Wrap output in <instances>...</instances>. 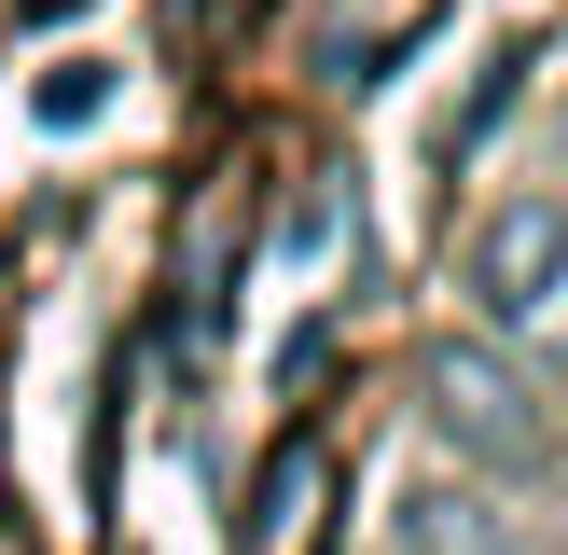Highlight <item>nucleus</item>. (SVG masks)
<instances>
[{
    "label": "nucleus",
    "instance_id": "1",
    "mask_svg": "<svg viewBox=\"0 0 568 555\" xmlns=\"http://www.w3.org/2000/svg\"><path fill=\"white\" fill-rule=\"evenodd\" d=\"M458 292H471L486 333H568V209H555V194L486 209L471 250H458Z\"/></svg>",
    "mask_w": 568,
    "mask_h": 555
},
{
    "label": "nucleus",
    "instance_id": "2",
    "mask_svg": "<svg viewBox=\"0 0 568 555\" xmlns=\"http://www.w3.org/2000/svg\"><path fill=\"white\" fill-rule=\"evenodd\" d=\"M416 389H430L444 444H471L486 472H541V458H555V416H541V389H527L499 347H430V361H416Z\"/></svg>",
    "mask_w": 568,
    "mask_h": 555
},
{
    "label": "nucleus",
    "instance_id": "3",
    "mask_svg": "<svg viewBox=\"0 0 568 555\" xmlns=\"http://www.w3.org/2000/svg\"><path fill=\"white\" fill-rule=\"evenodd\" d=\"M388 527H403V555H541V542H527L514 514H486L471 486H416V500H403Z\"/></svg>",
    "mask_w": 568,
    "mask_h": 555
},
{
    "label": "nucleus",
    "instance_id": "4",
    "mask_svg": "<svg viewBox=\"0 0 568 555\" xmlns=\"http://www.w3.org/2000/svg\"><path fill=\"white\" fill-rule=\"evenodd\" d=\"M305 500H320V444H277V458L250 472V555L305 542Z\"/></svg>",
    "mask_w": 568,
    "mask_h": 555
},
{
    "label": "nucleus",
    "instance_id": "5",
    "mask_svg": "<svg viewBox=\"0 0 568 555\" xmlns=\"http://www.w3.org/2000/svg\"><path fill=\"white\" fill-rule=\"evenodd\" d=\"M514 98H527V42H499L486 70H471V98L444 111V167H471V153H486V125H499V111H514Z\"/></svg>",
    "mask_w": 568,
    "mask_h": 555
}]
</instances>
